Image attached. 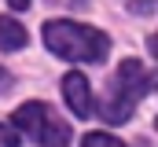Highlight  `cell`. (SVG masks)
Segmentation results:
<instances>
[{"instance_id":"cell-1","label":"cell","mask_w":158,"mask_h":147,"mask_svg":"<svg viewBox=\"0 0 158 147\" xmlns=\"http://www.w3.org/2000/svg\"><path fill=\"white\" fill-rule=\"evenodd\" d=\"M44 44L52 55L66 63H103L110 52V37L96 26L70 22V19H52L44 22Z\"/></svg>"},{"instance_id":"cell-2","label":"cell","mask_w":158,"mask_h":147,"mask_svg":"<svg viewBox=\"0 0 158 147\" xmlns=\"http://www.w3.org/2000/svg\"><path fill=\"white\" fill-rule=\"evenodd\" d=\"M151 85H155V74L147 70L140 59H125L114 70V77H110V88H107V96L99 103V118L110 121V125L129 121L132 110H136V103L151 92Z\"/></svg>"},{"instance_id":"cell-3","label":"cell","mask_w":158,"mask_h":147,"mask_svg":"<svg viewBox=\"0 0 158 147\" xmlns=\"http://www.w3.org/2000/svg\"><path fill=\"white\" fill-rule=\"evenodd\" d=\"M11 125L19 132H26L40 147H66L70 144V125L48 107V103H37V99H30V103H22V107L15 110L11 114Z\"/></svg>"},{"instance_id":"cell-4","label":"cell","mask_w":158,"mask_h":147,"mask_svg":"<svg viewBox=\"0 0 158 147\" xmlns=\"http://www.w3.org/2000/svg\"><path fill=\"white\" fill-rule=\"evenodd\" d=\"M63 96H66V107L74 110L77 118H92L96 110V99H92V88H88V77L85 74H66L63 77Z\"/></svg>"},{"instance_id":"cell-5","label":"cell","mask_w":158,"mask_h":147,"mask_svg":"<svg viewBox=\"0 0 158 147\" xmlns=\"http://www.w3.org/2000/svg\"><path fill=\"white\" fill-rule=\"evenodd\" d=\"M26 40L30 37H26V26L22 22H15L11 15L0 19V48L4 52H19V48H26Z\"/></svg>"},{"instance_id":"cell-6","label":"cell","mask_w":158,"mask_h":147,"mask_svg":"<svg viewBox=\"0 0 158 147\" xmlns=\"http://www.w3.org/2000/svg\"><path fill=\"white\" fill-rule=\"evenodd\" d=\"M81 147H129V144H121L118 136H110V132H88L81 140Z\"/></svg>"},{"instance_id":"cell-7","label":"cell","mask_w":158,"mask_h":147,"mask_svg":"<svg viewBox=\"0 0 158 147\" xmlns=\"http://www.w3.org/2000/svg\"><path fill=\"white\" fill-rule=\"evenodd\" d=\"M0 147H19V136H15L7 125H0Z\"/></svg>"},{"instance_id":"cell-8","label":"cell","mask_w":158,"mask_h":147,"mask_svg":"<svg viewBox=\"0 0 158 147\" xmlns=\"http://www.w3.org/2000/svg\"><path fill=\"white\" fill-rule=\"evenodd\" d=\"M129 7H132V11H140V15H147V11L155 7V0H129Z\"/></svg>"},{"instance_id":"cell-9","label":"cell","mask_w":158,"mask_h":147,"mask_svg":"<svg viewBox=\"0 0 158 147\" xmlns=\"http://www.w3.org/2000/svg\"><path fill=\"white\" fill-rule=\"evenodd\" d=\"M7 88H11V74L0 66V92H7Z\"/></svg>"},{"instance_id":"cell-10","label":"cell","mask_w":158,"mask_h":147,"mask_svg":"<svg viewBox=\"0 0 158 147\" xmlns=\"http://www.w3.org/2000/svg\"><path fill=\"white\" fill-rule=\"evenodd\" d=\"M7 4H11L15 11H26V7H30V0H7Z\"/></svg>"},{"instance_id":"cell-11","label":"cell","mask_w":158,"mask_h":147,"mask_svg":"<svg viewBox=\"0 0 158 147\" xmlns=\"http://www.w3.org/2000/svg\"><path fill=\"white\" fill-rule=\"evenodd\" d=\"M77 4H85V0H77Z\"/></svg>"}]
</instances>
